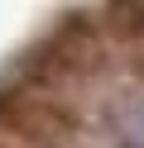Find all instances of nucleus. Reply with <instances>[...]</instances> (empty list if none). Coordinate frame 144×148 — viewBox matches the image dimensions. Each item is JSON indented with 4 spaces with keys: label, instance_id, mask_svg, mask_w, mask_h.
I'll use <instances>...</instances> for the list:
<instances>
[{
    "label": "nucleus",
    "instance_id": "1",
    "mask_svg": "<svg viewBox=\"0 0 144 148\" xmlns=\"http://www.w3.org/2000/svg\"><path fill=\"white\" fill-rule=\"evenodd\" d=\"M0 134L29 148H67L77 138V115L43 86H0Z\"/></svg>",
    "mask_w": 144,
    "mask_h": 148
},
{
    "label": "nucleus",
    "instance_id": "2",
    "mask_svg": "<svg viewBox=\"0 0 144 148\" xmlns=\"http://www.w3.org/2000/svg\"><path fill=\"white\" fill-rule=\"evenodd\" d=\"M0 148H15V143H10V138H0Z\"/></svg>",
    "mask_w": 144,
    "mask_h": 148
}]
</instances>
